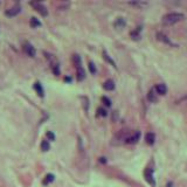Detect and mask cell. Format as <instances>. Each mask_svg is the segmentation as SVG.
I'll use <instances>...</instances> for the list:
<instances>
[{
    "label": "cell",
    "mask_w": 187,
    "mask_h": 187,
    "mask_svg": "<svg viewBox=\"0 0 187 187\" xmlns=\"http://www.w3.org/2000/svg\"><path fill=\"white\" fill-rule=\"evenodd\" d=\"M184 14L183 13H177V12H172V13H167L163 17V24L166 26H171L174 25L177 22H179L180 20L184 19Z\"/></svg>",
    "instance_id": "obj_1"
},
{
    "label": "cell",
    "mask_w": 187,
    "mask_h": 187,
    "mask_svg": "<svg viewBox=\"0 0 187 187\" xmlns=\"http://www.w3.org/2000/svg\"><path fill=\"white\" fill-rule=\"evenodd\" d=\"M129 134H130V132L129 131H126V130H121L115 137H114V139H112V144H115V145H119V144H122V143H125V140H126V138L129 137Z\"/></svg>",
    "instance_id": "obj_2"
},
{
    "label": "cell",
    "mask_w": 187,
    "mask_h": 187,
    "mask_svg": "<svg viewBox=\"0 0 187 187\" xmlns=\"http://www.w3.org/2000/svg\"><path fill=\"white\" fill-rule=\"evenodd\" d=\"M29 4H31L32 7H33L37 13H40L42 17H47V15H48V9H47V7H46L43 4L39 2V1H32Z\"/></svg>",
    "instance_id": "obj_3"
},
{
    "label": "cell",
    "mask_w": 187,
    "mask_h": 187,
    "mask_svg": "<svg viewBox=\"0 0 187 187\" xmlns=\"http://www.w3.org/2000/svg\"><path fill=\"white\" fill-rule=\"evenodd\" d=\"M45 54L47 55V59H48L49 62H50V67H52L53 73H54L55 75H60V64L56 61V59L54 58V55H50V54H48V53H45Z\"/></svg>",
    "instance_id": "obj_4"
},
{
    "label": "cell",
    "mask_w": 187,
    "mask_h": 187,
    "mask_svg": "<svg viewBox=\"0 0 187 187\" xmlns=\"http://www.w3.org/2000/svg\"><path fill=\"white\" fill-rule=\"evenodd\" d=\"M144 177H145L146 181H147L151 186L152 187L156 186V180H155V178H153V170H152V168L147 167V168L145 170V172H144Z\"/></svg>",
    "instance_id": "obj_5"
},
{
    "label": "cell",
    "mask_w": 187,
    "mask_h": 187,
    "mask_svg": "<svg viewBox=\"0 0 187 187\" xmlns=\"http://www.w3.org/2000/svg\"><path fill=\"white\" fill-rule=\"evenodd\" d=\"M139 139H140V131H134V132L129 134L125 143L126 144H136V143H138Z\"/></svg>",
    "instance_id": "obj_6"
},
{
    "label": "cell",
    "mask_w": 187,
    "mask_h": 187,
    "mask_svg": "<svg viewBox=\"0 0 187 187\" xmlns=\"http://www.w3.org/2000/svg\"><path fill=\"white\" fill-rule=\"evenodd\" d=\"M20 12H21V6H20V5H14V6H12L11 8L6 9L5 14H6L7 17H11V18H12V17L18 15Z\"/></svg>",
    "instance_id": "obj_7"
},
{
    "label": "cell",
    "mask_w": 187,
    "mask_h": 187,
    "mask_svg": "<svg viewBox=\"0 0 187 187\" xmlns=\"http://www.w3.org/2000/svg\"><path fill=\"white\" fill-rule=\"evenodd\" d=\"M24 50H25V53H26L28 56H31V58H34L35 54H36L35 48L32 46L31 43H28V42H25V43H24Z\"/></svg>",
    "instance_id": "obj_8"
},
{
    "label": "cell",
    "mask_w": 187,
    "mask_h": 187,
    "mask_svg": "<svg viewBox=\"0 0 187 187\" xmlns=\"http://www.w3.org/2000/svg\"><path fill=\"white\" fill-rule=\"evenodd\" d=\"M153 89H155V91L157 93V95L158 94L159 95H166V93H167V87L164 83H158Z\"/></svg>",
    "instance_id": "obj_9"
},
{
    "label": "cell",
    "mask_w": 187,
    "mask_h": 187,
    "mask_svg": "<svg viewBox=\"0 0 187 187\" xmlns=\"http://www.w3.org/2000/svg\"><path fill=\"white\" fill-rule=\"evenodd\" d=\"M157 39L159 40V41H163L164 43H166V45H170V46H175L164 33H157Z\"/></svg>",
    "instance_id": "obj_10"
},
{
    "label": "cell",
    "mask_w": 187,
    "mask_h": 187,
    "mask_svg": "<svg viewBox=\"0 0 187 187\" xmlns=\"http://www.w3.org/2000/svg\"><path fill=\"white\" fill-rule=\"evenodd\" d=\"M76 74H77V80L78 81H83L86 78V70L82 67V64L76 67Z\"/></svg>",
    "instance_id": "obj_11"
},
{
    "label": "cell",
    "mask_w": 187,
    "mask_h": 187,
    "mask_svg": "<svg viewBox=\"0 0 187 187\" xmlns=\"http://www.w3.org/2000/svg\"><path fill=\"white\" fill-rule=\"evenodd\" d=\"M34 89H35L36 94H37L40 97H43V96H45L43 88H42V86H41V83H40V82H35V83H34Z\"/></svg>",
    "instance_id": "obj_12"
},
{
    "label": "cell",
    "mask_w": 187,
    "mask_h": 187,
    "mask_svg": "<svg viewBox=\"0 0 187 187\" xmlns=\"http://www.w3.org/2000/svg\"><path fill=\"white\" fill-rule=\"evenodd\" d=\"M147 99L151 102V103H156L158 101V96H157V93L155 91V89H151L149 93H147Z\"/></svg>",
    "instance_id": "obj_13"
},
{
    "label": "cell",
    "mask_w": 187,
    "mask_h": 187,
    "mask_svg": "<svg viewBox=\"0 0 187 187\" xmlns=\"http://www.w3.org/2000/svg\"><path fill=\"white\" fill-rule=\"evenodd\" d=\"M103 88H104L105 90H108V91H111V90L115 89V82H114L112 80H108V81L104 82Z\"/></svg>",
    "instance_id": "obj_14"
},
{
    "label": "cell",
    "mask_w": 187,
    "mask_h": 187,
    "mask_svg": "<svg viewBox=\"0 0 187 187\" xmlns=\"http://www.w3.org/2000/svg\"><path fill=\"white\" fill-rule=\"evenodd\" d=\"M155 140H156V136H155V133H152V132H147V133L145 134V142H146L147 144L152 145V144L155 143Z\"/></svg>",
    "instance_id": "obj_15"
},
{
    "label": "cell",
    "mask_w": 187,
    "mask_h": 187,
    "mask_svg": "<svg viewBox=\"0 0 187 187\" xmlns=\"http://www.w3.org/2000/svg\"><path fill=\"white\" fill-rule=\"evenodd\" d=\"M103 58H104V60H105L106 62L110 63L112 67H115V68H116V63H115V61H114V60L110 58V55H109V54H108L105 50H103Z\"/></svg>",
    "instance_id": "obj_16"
},
{
    "label": "cell",
    "mask_w": 187,
    "mask_h": 187,
    "mask_svg": "<svg viewBox=\"0 0 187 187\" xmlns=\"http://www.w3.org/2000/svg\"><path fill=\"white\" fill-rule=\"evenodd\" d=\"M124 26H125V20L123 18H118L116 20V22H115V27L116 28H123Z\"/></svg>",
    "instance_id": "obj_17"
},
{
    "label": "cell",
    "mask_w": 187,
    "mask_h": 187,
    "mask_svg": "<svg viewBox=\"0 0 187 187\" xmlns=\"http://www.w3.org/2000/svg\"><path fill=\"white\" fill-rule=\"evenodd\" d=\"M29 24H31V26L33 28H36V27H40L41 26V22L36 19V18H32L31 21H29Z\"/></svg>",
    "instance_id": "obj_18"
},
{
    "label": "cell",
    "mask_w": 187,
    "mask_h": 187,
    "mask_svg": "<svg viewBox=\"0 0 187 187\" xmlns=\"http://www.w3.org/2000/svg\"><path fill=\"white\" fill-rule=\"evenodd\" d=\"M130 5L138 6V7H144V6H147V2H145V1H130Z\"/></svg>",
    "instance_id": "obj_19"
},
{
    "label": "cell",
    "mask_w": 187,
    "mask_h": 187,
    "mask_svg": "<svg viewBox=\"0 0 187 187\" xmlns=\"http://www.w3.org/2000/svg\"><path fill=\"white\" fill-rule=\"evenodd\" d=\"M50 149V145H49V143L47 142V140H42V143H41V150L42 151H48Z\"/></svg>",
    "instance_id": "obj_20"
},
{
    "label": "cell",
    "mask_w": 187,
    "mask_h": 187,
    "mask_svg": "<svg viewBox=\"0 0 187 187\" xmlns=\"http://www.w3.org/2000/svg\"><path fill=\"white\" fill-rule=\"evenodd\" d=\"M52 181H54V174H47L46 178H45V180H43V184H45V185H48V184L52 183Z\"/></svg>",
    "instance_id": "obj_21"
},
{
    "label": "cell",
    "mask_w": 187,
    "mask_h": 187,
    "mask_svg": "<svg viewBox=\"0 0 187 187\" xmlns=\"http://www.w3.org/2000/svg\"><path fill=\"white\" fill-rule=\"evenodd\" d=\"M73 62L75 63V65L77 67V65H81L82 64V61H81V58H80V55H73Z\"/></svg>",
    "instance_id": "obj_22"
},
{
    "label": "cell",
    "mask_w": 187,
    "mask_h": 187,
    "mask_svg": "<svg viewBox=\"0 0 187 187\" xmlns=\"http://www.w3.org/2000/svg\"><path fill=\"white\" fill-rule=\"evenodd\" d=\"M130 35L132 36V39H134V40H138V39L140 37V35H139V29L131 32V33H130Z\"/></svg>",
    "instance_id": "obj_23"
},
{
    "label": "cell",
    "mask_w": 187,
    "mask_h": 187,
    "mask_svg": "<svg viewBox=\"0 0 187 187\" xmlns=\"http://www.w3.org/2000/svg\"><path fill=\"white\" fill-rule=\"evenodd\" d=\"M88 67H89V70H90V73L91 74H96V65L94 64V62H90L88 63Z\"/></svg>",
    "instance_id": "obj_24"
},
{
    "label": "cell",
    "mask_w": 187,
    "mask_h": 187,
    "mask_svg": "<svg viewBox=\"0 0 187 187\" xmlns=\"http://www.w3.org/2000/svg\"><path fill=\"white\" fill-rule=\"evenodd\" d=\"M98 115L99 116H102V117H105L106 115H108V112H106V110L105 109H103V108H98Z\"/></svg>",
    "instance_id": "obj_25"
},
{
    "label": "cell",
    "mask_w": 187,
    "mask_h": 187,
    "mask_svg": "<svg viewBox=\"0 0 187 187\" xmlns=\"http://www.w3.org/2000/svg\"><path fill=\"white\" fill-rule=\"evenodd\" d=\"M102 101H103V103H104V104H105L106 106H110V105H111V101H110V99H109L108 97L103 96V97H102Z\"/></svg>",
    "instance_id": "obj_26"
},
{
    "label": "cell",
    "mask_w": 187,
    "mask_h": 187,
    "mask_svg": "<svg viewBox=\"0 0 187 187\" xmlns=\"http://www.w3.org/2000/svg\"><path fill=\"white\" fill-rule=\"evenodd\" d=\"M46 136H47V138H48V139H50V140H55V134H54L52 131H48V132L46 133Z\"/></svg>",
    "instance_id": "obj_27"
}]
</instances>
